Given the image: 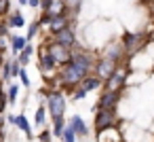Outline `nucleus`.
Here are the masks:
<instances>
[{"label":"nucleus","instance_id":"36","mask_svg":"<svg viewBox=\"0 0 154 142\" xmlns=\"http://www.w3.org/2000/svg\"><path fill=\"white\" fill-rule=\"evenodd\" d=\"M15 117H17V115H7V119H5V121H7V123H13V125H15Z\"/></svg>","mask_w":154,"mask_h":142},{"label":"nucleus","instance_id":"10","mask_svg":"<svg viewBox=\"0 0 154 142\" xmlns=\"http://www.w3.org/2000/svg\"><path fill=\"white\" fill-rule=\"evenodd\" d=\"M120 98H122V91H103L95 110H116Z\"/></svg>","mask_w":154,"mask_h":142},{"label":"nucleus","instance_id":"2","mask_svg":"<svg viewBox=\"0 0 154 142\" xmlns=\"http://www.w3.org/2000/svg\"><path fill=\"white\" fill-rule=\"evenodd\" d=\"M45 98H47L45 108L51 115V119H63V115H66V95H63V91H59V89H47Z\"/></svg>","mask_w":154,"mask_h":142},{"label":"nucleus","instance_id":"9","mask_svg":"<svg viewBox=\"0 0 154 142\" xmlns=\"http://www.w3.org/2000/svg\"><path fill=\"white\" fill-rule=\"evenodd\" d=\"M45 47H47V51L53 55V60H55V64H57L59 68L66 66V64H70V57H72V51H70V49H66V47H61V45H55V43H51V40H47Z\"/></svg>","mask_w":154,"mask_h":142},{"label":"nucleus","instance_id":"35","mask_svg":"<svg viewBox=\"0 0 154 142\" xmlns=\"http://www.w3.org/2000/svg\"><path fill=\"white\" fill-rule=\"evenodd\" d=\"M28 7H34V9L40 7V0H28Z\"/></svg>","mask_w":154,"mask_h":142},{"label":"nucleus","instance_id":"22","mask_svg":"<svg viewBox=\"0 0 154 142\" xmlns=\"http://www.w3.org/2000/svg\"><path fill=\"white\" fill-rule=\"evenodd\" d=\"M66 119H53V127H51V134L53 138H61L63 136V129H66Z\"/></svg>","mask_w":154,"mask_h":142},{"label":"nucleus","instance_id":"32","mask_svg":"<svg viewBox=\"0 0 154 142\" xmlns=\"http://www.w3.org/2000/svg\"><path fill=\"white\" fill-rule=\"evenodd\" d=\"M7 40H9V36H0V53L7 51Z\"/></svg>","mask_w":154,"mask_h":142},{"label":"nucleus","instance_id":"27","mask_svg":"<svg viewBox=\"0 0 154 142\" xmlns=\"http://www.w3.org/2000/svg\"><path fill=\"white\" fill-rule=\"evenodd\" d=\"M9 9H11V0H0V17L9 15Z\"/></svg>","mask_w":154,"mask_h":142},{"label":"nucleus","instance_id":"31","mask_svg":"<svg viewBox=\"0 0 154 142\" xmlns=\"http://www.w3.org/2000/svg\"><path fill=\"white\" fill-rule=\"evenodd\" d=\"M7 104H9V100H7V93H2L0 95V115L5 112V108H7Z\"/></svg>","mask_w":154,"mask_h":142},{"label":"nucleus","instance_id":"12","mask_svg":"<svg viewBox=\"0 0 154 142\" xmlns=\"http://www.w3.org/2000/svg\"><path fill=\"white\" fill-rule=\"evenodd\" d=\"M38 66H40V70L45 72V76H51V74H53V70H59V66L55 64L53 55L47 51V47H45V45H42V47H40V51H38Z\"/></svg>","mask_w":154,"mask_h":142},{"label":"nucleus","instance_id":"11","mask_svg":"<svg viewBox=\"0 0 154 142\" xmlns=\"http://www.w3.org/2000/svg\"><path fill=\"white\" fill-rule=\"evenodd\" d=\"M40 9H42V13H47L51 17H57V15H66L68 13L66 0H40Z\"/></svg>","mask_w":154,"mask_h":142},{"label":"nucleus","instance_id":"14","mask_svg":"<svg viewBox=\"0 0 154 142\" xmlns=\"http://www.w3.org/2000/svg\"><path fill=\"white\" fill-rule=\"evenodd\" d=\"M72 26V19H70V15L66 13V15H57V17H51V21H49V30H51V34H57V32H61V30H66V28H70Z\"/></svg>","mask_w":154,"mask_h":142},{"label":"nucleus","instance_id":"33","mask_svg":"<svg viewBox=\"0 0 154 142\" xmlns=\"http://www.w3.org/2000/svg\"><path fill=\"white\" fill-rule=\"evenodd\" d=\"M7 32H9V26H7V19H5V21H0V36H7Z\"/></svg>","mask_w":154,"mask_h":142},{"label":"nucleus","instance_id":"25","mask_svg":"<svg viewBox=\"0 0 154 142\" xmlns=\"http://www.w3.org/2000/svg\"><path fill=\"white\" fill-rule=\"evenodd\" d=\"M61 140H63V142H76V134L72 131V127H70V125H66V129H63V136H61Z\"/></svg>","mask_w":154,"mask_h":142},{"label":"nucleus","instance_id":"41","mask_svg":"<svg viewBox=\"0 0 154 142\" xmlns=\"http://www.w3.org/2000/svg\"><path fill=\"white\" fill-rule=\"evenodd\" d=\"M0 142H5V140H0Z\"/></svg>","mask_w":154,"mask_h":142},{"label":"nucleus","instance_id":"17","mask_svg":"<svg viewBox=\"0 0 154 142\" xmlns=\"http://www.w3.org/2000/svg\"><path fill=\"white\" fill-rule=\"evenodd\" d=\"M9 43H11L13 53H17V55L28 47V38H26V36H17V34H15V36H9Z\"/></svg>","mask_w":154,"mask_h":142},{"label":"nucleus","instance_id":"4","mask_svg":"<svg viewBox=\"0 0 154 142\" xmlns=\"http://www.w3.org/2000/svg\"><path fill=\"white\" fill-rule=\"evenodd\" d=\"M118 125V117L116 110H95V131L103 134L108 129H116Z\"/></svg>","mask_w":154,"mask_h":142},{"label":"nucleus","instance_id":"7","mask_svg":"<svg viewBox=\"0 0 154 142\" xmlns=\"http://www.w3.org/2000/svg\"><path fill=\"white\" fill-rule=\"evenodd\" d=\"M49 40L55 43V45H61V47H66V49H70V51L78 47V43H76V32H74L72 26L66 28V30H61V32H57V34H51Z\"/></svg>","mask_w":154,"mask_h":142},{"label":"nucleus","instance_id":"3","mask_svg":"<svg viewBox=\"0 0 154 142\" xmlns=\"http://www.w3.org/2000/svg\"><path fill=\"white\" fill-rule=\"evenodd\" d=\"M148 40H150V38H148L146 34H141V32H125L122 38H120V45H122V49H125V57L135 55L139 49L146 47Z\"/></svg>","mask_w":154,"mask_h":142},{"label":"nucleus","instance_id":"6","mask_svg":"<svg viewBox=\"0 0 154 142\" xmlns=\"http://www.w3.org/2000/svg\"><path fill=\"white\" fill-rule=\"evenodd\" d=\"M129 66H125V64H120L116 70H114V74L103 83L106 85V91H122V87H125V83H127V76H129Z\"/></svg>","mask_w":154,"mask_h":142},{"label":"nucleus","instance_id":"5","mask_svg":"<svg viewBox=\"0 0 154 142\" xmlns=\"http://www.w3.org/2000/svg\"><path fill=\"white\" fill-rule=\"evenodd\" d=\"M70 62H72V64H76L78 68H82V70H87V72H91V74H93V66H95L97 57H95L91 51L76 47V49H72V57H70Z\"/></svg>","mask_w":154,"mask_h":142},{"label":"nucleus","instance_id":"38","mask_svg":"<svg viewBox=\"0 0 154 142\" xmlns=\"http://www.w3.org/2000/svg\"><path fill=\"white\" fill-rule=\"evenodd\" d=\"M17 2H19L21 7H28V0H17Z\"/></svg>","mask_w":154,"mask_h":142},{"label":"nucleus","instance_id":"1","mask_svg":"<svg viewBox=\"0 0 154 142\" xmlns=\"http://www.w3.org/2000/svg\"><path fill=\"white\" fill-rule=\"evenodd\" d=\"M91 72H87V70H82V68H78L76 64H66V66H61L59 70H57V74H55V87L53 89H66L68 93H72L76 87H80V83H82V79L85 76H89Z\"/></svg>","mask_w":154,"mask_h":142},{"label":"nucleus","instance_id":"21","mask_svg":"<svg viewBox=\"0 0 154 142\" xmlns=\"http://www.w3.org/2000/svg\"><path fill=\"white\" fill-rule=\"evenodd\" d=\"M0 81H2V85L5 83H9L11 79H13V66H11V60H5V64L0 66Z\"/></svg>","mask_w":154,"mask_h":142},{"label":"nucleus","instance_id":"23","mask_svg":"<svg viewBox=\"0 0 154 142\" xmlns=\"http://www.w3.org/2000/svg\"><path fill=\"white\" fill-rule=\"evenodd\" d=\"M47 115H49L47 108H45V106H38V108H36V115H34V123H36L38 127H45V125H47Z\"/></svg>","mask_w":154,"mask_h":142},{"label":"nucleus","instance_id":"39","mask_svg":"<svg viewBox=\"0 0 154 142\" xmlns=\"http://www.w3.org/2000/svg\"><path fill=\"white\" fill-rule=\"evenodd\" d=\"M5 93V85H2V81H0V95Z\"/></svg>","mask_w":154,"mask_h":142},{"label":"nucleus","instance_id":"37","mask_svg":"<svg viewBox=\"0 0 154 142\" xmlns=\"http://www.w3.org/2000/svg\"><path fill=\"white\" fill-rule=\"evenodd\" d=\"M0 129H5V117L0 115Z\"/></svg>","mask_w":154,"mask_h":142},{"label":"nucleus","instance_id":"28","mask_svg":"<svg viewBox=\"0 0 154 142\" xmlns=\"http://www.w3.org/2000/svg\"><path fill=\"white\" fill-rule=\"evenodd\" d=\"M38 140H40V142H53V134H51V129H42L40 136H38Z\"/></svg>","mask_w":154,"mask_h":142},{"label":"nucleus","instance_id":"29","mask_svg":"<svg viewBox=\"0 0 154 142\" xmlns=\"http://www.w3.org/2000/svg\"><path fill=\"white\" fill-rule=\"evenodd\" d=\"M19 79H21V85H23V87H30V76H28V70H26V68L19 70Z\"/></svg>","mask_w":154,"mask_h":142},{"label":"nucleus","instance_id":"40","mask_svg":"<svg viewBox=\"0 0 154 142\" xmlns=\"http://www.w3.org/2000/svg\"><path fill=\"white\" fill-rule=\"evenodd\" d=\"M5 64V53H0V66Z\"/></svg>","mask_w":154,"mask_h":142},{"label":"nucleus","instance_id":"8","mask_svg":"<svg viewBox=\"0 0 154 142\" xmlns=\"http://www.w3.org/2000/svg\"><path fill=\"white\" fill-rule=\"evenodd\" d=\"M120 64H116V62H110V60H106V57H97V62H95V66H93V74L99 79V81H108L112 74H114V70L118 68Z\"/></svg>","mask_w":154,"mask_h":142},{"label":"nucleus","instance_id":"15","mask_svg":"<svg viewBox=\"0 0 154 142\" xmlns=\"http://www.w3.org/2000/svg\"><path fill=\"white\" fill-rule=\"evenodd\" d=\"M68 125L72 127V131H74L76 136H87V134H89V127H87V123L82 121V117H80V115H74V117H72V121H70Z\"/></svg>","mask_w":154,"mask_h":142},{"label":"nucleus","instance_id":"19","mask_svg":"<svg viewBox=\"0 0 154 142\" xmlns=\"http://www.w3.org/2000/svg\"><path fill=\"white\" fill-rule=\"evenodd\" d=\"M32 55H34V45H30V43H28V47H26V49H23V51L17 55V62H19V66H21V68H26V66L30 64Z\"/></svg>","mask_w":154,"mask_h":142},{"label":"nucleus","instance_id":"13","mask_svg":"<svg viewBox=\"0 0 154 142\" xmlns=\"http://www.w3.org/2000/svg\"><path fill=\"white\" fill-rule=\"evenodd\" d=\"M101 57H106V60H110V62H116V64H122L125 49H122L120 40H112V43H108V47L103 49V55H101Z\"/></svg>","mask_w":154,"mask_h":142},{"label":"nucleus","instance_id":"20","mask_svg":"<svg viewBox=\"0 0 154 142\" xmlns=\"http://www.w3.org/2000/svg\"><path fill=\"white\" fill-rule=\"evenodd\" d=\"M7 26H9V30H11V28H23V26H26V17L21 15V11L13 13V15L7 19Z\"/></svg>","mask_w":154,"mask_h":142},{"label":"nucleus","instance_id":"16","mask_svg":"<svg viewBox=\"0 0 154 142\" xmlns=\"http://www.w3.org/2000/svg\"><path fill=\"white\" fill-rule=\"evenodd\" d=\"M101 85H103V81H99L95 74H89V76H85V79H82V83H80V89H85V91L89 93V91H95V89H99Z\"/></svg>","mask_w":154,"mask_h":142},{"label":"nucleus","instance_id":"24","mask_svg":"<svg viewBox=\"0 0 154 142\" xmlns=\"http://www.w3.org/2000/svg\"><path fill=\"white\" fill-rule=\"evenodd\" d=\"M19 89H21V87H19L17 83H13V85H9V87H7V91H5V93H7V100H9V104H15V102H17Z\"/></svg>","mask_w":154,"mask_h":142},{"label":"nucleus","instance_id":"26","mask_svg":"<svg viewBox=\"0 0 154 142\" xmlns=\"http://www.w3.org/2000/svg\"><path fill=\"white\" fill-rule=\"evenodd\" d=\"M38 32H40V26H38V21L30 24V28H28V36H26V38H28V43H30V40H32V38H34Z\"/></svg>","mask_w":154,"mask_h":142},{"label":"nucleus","instance_id":"42","mask_svg":"<svg viewBox=\"0 0 154 142\" xmlns=\"http://www.w3.org/2000/svg\"><path fill=\"white\" fill-rule=\"evenodd\" d=\"M0 140H5V138H0Z\"/></svg>","mask_w":154,"mask_h":142},{"label":"nucleus","instance_id":"18","mask_svg":"<svg viewBox=\"0 0 154 142\" xmlns=\"http://www.w3.org/2000/svg\"><path fill=\"white\" fill-rule=\"evenodd\" d=\"M15 127H19L28 138H32V125H30V121L26 119V115H23V112L15 117Z\"/></svg>","mask_w":154,"mask_h":142},{"label":"nucleus","instance_id":"30","mask_svg":"<svg viewBox=\"0 0 154 142\" xmlns=\"http://www.w3.org/2000/svg\"><path fill=\"white\" fill-rule=\"evenodd\" d=\"M82 98H87V91L80 89V87H76V89L72 91V100H82Z\"/></svg>","mask_w":154,"mask_h":142},{"label":"nucleus","instance_id":"34","mask_svg":"<svg viewBox=\"0 0 154 142\" xmlns=\"http://www.w3.org/2000/svg\"><path fill=\"white\" fill-rule=\"evenodd\" d=\"M146 7H148V11H150V15L154 19V0H146Z\"/></svg>","mask_w":154,"mask_h":142}]
</instances>
